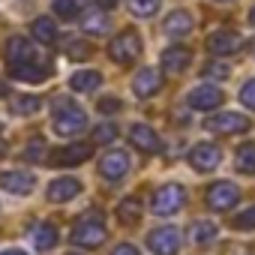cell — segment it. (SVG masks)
Masks as SVG:
<instances>
[{
	"label": "cell",
	"instance_id": "cell-1",
	"mask_svg": "<svg viewBox=\"0 0 255 255\" xmlns=\"http://www.w3.org/2000/svg\"><path fill=\"white\" fill-rule=\"evenodd\" d=\"M249 126H252L249 117H243L240 111H219L204 120V129L216 135H237V132H246Z\"/></svg>",
	"mask_w": 255,
	"mask_h": 255
},
{
	"label": "cell",
	"instance_id": "cell-2",
	"mask_svg": "<svg viewBox=\"0 0 255 255\" xmlns=\"http://www.w3.org/2000/svg\"><path fill=\"white\" fill-rule=\"evenodd\" d=\"M183 204H186V189L180 183H165L153 195V213L156 216H171V213L183 210Z\"/></svg>",
	"mask_w": 255,
	"mask_h": 255
},
{
	"label": "cell",
	"instance_id": "cell-3",
	"mask_svg": "<svg viewBox=\"0 0 255 255\" xmlns=\"http://www.w3.org/2000/svg\"><path fill=\"white\" fill-rule=\"evenodd\" d=\"M84 126H87V114L78 105L57 102V114H54V129H57V135H78Z\"/></svg>",
	"mask_w": 255,
	"mask_h": 255
},
{
	"label": "cell",
	"instance_id": "cell-4",
	"mask_svg": "<svg viewBox=\"0 0 255 255\" xmlns=\"http://www.w3.org/2000/svg\"><path fill=\"white\" fill-rule=\"evenodd\" d=\"M72 243L75 246H84V249H96L105 243V225L99 216H87L81 222H75L72 228Z\"/></svg>",
	"mask_w": 255,
	"mask_h": 255
},
{
	"label": "cell",
	"instance_id": "cell-5",
	"mask_svg": "<svg viewBox=\"0 0 255 255\" xmlns=\"http://www.w3.org/2000/svg\"><path fill=\"white\" fill-rule=\"evenodd\" d=\"M138 54H141V39H138V33H132V30L120 33V36L111 39V45H108V57H111L114 63H132V60H138Z\"/></svg>",
	"mask_w": 255,
	"mask_h": 255
},
{
	"label": "cell",
	"instance_id": "cell-6",
	"mask_svg": "<svg viewBox=\"0 0 255 255\" xmlns=\"http://www.w3.org/2000/svg\"><path fill=\"white\" fill-rule=\"evenodd\" d=\"M237 201H240V189H237L231 180H219V183H213V186L207 189V207L216 210V213L231 210Z\"/></svg>",
	"mask_w": 255,
	"mask_h": 255
},
{
	"label": "cell",
	"instance_id": "cell-7",
	"mask_svg": "<svg viewBox=\"0 0 255 255\" xmlns=\"http://www.w3.org/2000/svg\"><path fill=\"white\" fill-rule=\"evenodd\" d=\"M147 246H150L156 255H177V249H180V231H177L174 225H162V228L150 231Z\"/></svg>",
	"mask_w": 255,
	"mask_h": 255
},
{
	"label": "cell",
	"instance_id": "cell-8",
	"mask_svg": "<svg viewBox=\"0 0 255 255\" xmlns=\"http://www.w3.org/2000/svg\"><path fill=\"white\" fill-rule=\"evenodd\" d=\"M222 99H225V93H222L216 84H198V87L186 96V102H189L195 111H210V108L222 105Z\"/></svg>",
	"mask_w": 255,
	"mask_h": 255
},
{
	"label": "cell",
	"instance_id": "cell-9",
	"mask_svg": "<svg viewBox=\"0 0 255 255\" xmlns=\"http://www.w3.org/2000/svg\"><path fill=\"white\" fill-rule=\"evenodd\" d=\"M99 171L108 180H120L126 171H129V153H126V150H108L99 159Z\"/></svg>",
	"mask_w": 255,
	"mask_h": 255
},
{
	"label": "cell",
	"instance_id": "cell-10",
	"mask_svg": "<svg viewBox=\"0 0 255 255\" xmlns=\"http://www.w3.org/2000/svg\"><path fill=\"white\" fill-rule=\"evenodd\" d=\"M159 87H162V72H159V69H153V66L138 69V72H135V78H132V90H135V96H141V99H147V96L159 93Z\"/></svg>",
	"mask_w": 255,
	"mask_h": 255
},
{
	"label": "cell",
	"instance_id": "cell-11",
	"mask_svg": "<svg viewBox=\"0 0 255 255\" xmlns=\"http://www.w3.org/2000/svg\"><path fill=\"white\" fill-rule=\"evenodd\" d=\"M219 162H222V153L216 144H195L189 150V165L195 171H213Z\"/></svg>",
	"mask_w": 255,
	"mask_h": 255
},
{
	"label": "cell",
	"instance_id": "cell-12",
	"mask_svg": "<svg viewBox=\"0 0 255 255\" xmlns=\"http://www.w3.org/2000/svg\"><path fill=\"white\" fill-rule=\"evenodd\" d=\"M240 45H243V39H240L237 33H231V30H216V33H210V39H207V48H210V54H216V57L237 54Z\"/></svg>",
	"mask_w": 255,
	"mask_h": 255
},
{
	"label": "cell",
	"instance_id": "cell-13",
	"mask_svg": "<svg viewBox=\"0 0 255 255\" xmlns=\"http://www.w3.org/2000/svg\"><path fill=\"white\" fill-rule=\"evenodd\" d=\"M90 153H93V147L90 144H84V141H75V144H66V147H60L57 153H54V165H63V168H72V165H81V162H87L90 159Z\"/></svg>",
	"mask_w": 255,
	"mask_h": 255
},
{
	"label": "cell",
	"instance_id": "cell-14",
	"mask_svg": "<svg viewBox=\"0 0 255 255\" xmlns=\"http://www.w3.org/2000/svg\"><path fill=\"white\" fill-rule=\"evenodd\" d=\"M33 174H27V171H3L0 174V186H3L6 192H12V195H27V192H33Z\"/></svg>",
	"mask_w": 255,
	"mask_h": 255
},
{
	"label": "cell",
	"instance_id": "cell-15",
	"mask_svg": "<svg viewBox=\"0 0 255 255\" xmlns=\"http://www.w3.org/2000/svg\"><path fill=\"white\" fill-rule=\"evenodd\" d=\"M129 141L141 150V153H156L159 150V135L150 129L147 123H135L129 129Z\"/></svg>",
	"mask_w": 255,
	"mask_h": 255
},
{
	"label": "cell",
	"instance_id": "cell-16",
	"mask_svg": "<svg viewBox=\"0 0 255 255\" xmlns=\"http://www.w3.org/2000/svg\"><path fill=\"white\" fill-rule=\"evenodd\" d=\"M189 63H192V51L183 45H171L162 51V69L165 72H183Z\"/></svg>",
	"mask_w": 255,
	"mask_h": 255
},
{
	"label": "cell",
	"instance_id": "cell-17",
	"mask_svg": "<svg viewBox=\"0 0 255 255\" xmlns=\"http://www.w3.org/2000/svg\"><path fill=\"white\" fill-rule=\"evenodd\" d=\"M81 192V180L75 177H57L54 183H48V201H72Z\"/></svg>",
	"mask_w": 255,
	"mask_h": 255
},
{
	"label": "cell",
	"instance_id": "cell-18",
	"mask_svg": "<svg viewBox=\"0 0 255 255\" xmlns=\"http://www.w3.org/2000/svg\"><path fill=\"white\" fill-rule=\"evenodd\" d=\"M6 57H9V63H33L36 51H33V45L24 36H12L6 42Z\"/></svg>",
	"mask_w": 255,
	"mask_h": 255
},
{
	"label": "cell",
	"instance_id": "cell-19",
	"mask_svg": "<svg viewBox=\"0 0 255 255\" xmlns=\"http://www.w3.org/2000/svg\"><path fill=\"white\" fill-rule=\"evenodd\" d=\"M102 84V75L96 72V69H78V72H72V78H69V87L75 90V93H90V90H96Z\"/></svg>",
	"mask_w": 255,
	"mask_h": 255
},
{
	"label": "cell",
	"instance_id": "cell-20",
	"mask_svg": "<svg viewBox=\"0 0 255 255\" xmlns=\"http://www.w3.org/2000/svg\"><path fill=\"white\" fill-rule=\"evenodd\" d=\"M9 75L18 78V81H45L48 69L36 66V63H9Z\"/></svg>",
	"mask_w": 255,
	"mask_h": 255
},
{
	"label": "cell",
	"instance_id": "cell-21",
	"mask_svg": "<svg viewBox=\"0 0 255 255\" xmlns=\"http://www.w3.org/2000/svg\"><path fill=\"white\" fill-rule=\"evenodd\" d=\"M192 15L189 12H183V9H177V12H171L168 18H165V33L168 36H186L189 30H192Z\"/></svg>",
	"mask_w": 255,
	"mask_h": 255
},
{
	"label": "cell",
	"instance_id": "cell-22",
	"mask_svg": "<svg viewBox=\"0 0 255 255\" xmlns=\"http://www.w3.org/2000/svg\"><path fill=\"white\" fill-rule=\"evenodd\" d=\"M234 165H237V171H243V174H255V144H252V141H246V144L237 147Z\"/></svg>",
	"mask_w": 255,
	"mask_h": 255
},
{
	"label": "cell",
	"instance_id": "cell-23",
	"mask_svg": "<svg viewBox=\"0 0 255 255\" xmlns=\"http://www.w3.org/2000/svg\"><path fill=\"white\" fill-rule=\"evenodd\" d=\"M30 30H33V39L42 42V45H51V42L57 39V24H54L51 18H36Z\"/></svg>",
	"mask_w": 255,
	"mask_h": 255
},
{
	"label": "cell",
	"instance_id": "cell-24",
	"mask_svg": "<svg viewBox=\"0 0 255 255\" xmlns=\"http://www.w3.org/2000/svg\"><path fill=\"white\" fill-rule=\"evenodd\" d=\"M138 216H141V204H138V198H123V201H120V207H117V219H120L123 225H135Z\"/></svg>",
	"mask_w": 255,
	"mask_h": 255
},
{
	"label": "cell",
	"instance_id": "cell-25",
	"mask_svg": "<svg viewBox=\"0 0 255 255\" xmlns=\"http://www.w3.org/2000/svg\"><path fill=\"white\" fill-rule=\"evenodd\" d=\"M216 234H219L216 222H207V219H198V222H192V228H189L192 243H207V240H213Z\"/></svg>",
	"mask_w": 255,
	"mask_h": 255
},
{
	"label": "cell",
	"instance_id": "cell-26",
	"mask_svg": "<svg viewBox=\"0 0 255 255\" xmlns=\"http://www.w3.org/2000/svg\"><path fill=\"white\" fill-rule=\"evenodd\" d=\"M57 243V231H54V225H48V222H42V225H36L33 228V246L36 249H51Z\"/></svg>",
	"mask_w": 255,
	"mask_h": 255
},
{
	"label": "cell",
	"instance_id": "cell-27",
	"mask_svg": "<svg viewBox=\"0 0 255 255\" xmlns=\"http://www.w3.org/2000/svg\"><path fill=\"white\" fill-rule=\"evenodd\" d=\"M81 27H84V33H105L108 30V15L102 9H93L81 18Z\"/></svg>",
	"mask_w": 255,
	"mask_h": 255
},
{
	"label": "cell",
	"instance_id": "cell-28",
	"mask_svg": "<svg viewBox=\"0 0 255 255\" xmlns=\"http://www.w3.org/2000/svg\"><path fill=\"white\" fill-rule=\"evenodd\" d=\"M159 3H162V0H129V9H132L138 18H150V15H156Z\"/></svg>",
	"mask_w": 255,
	"mask_h": 255
},
{
	"label": "cell",
	"instance_id": "cell-29",
	"mask_svg": "<svg viewBox=\"0 0 255 255\" xmlns=\"http://www.w3.org/2000/svg\"><path fill=\"white\" fill-rule=\"evenodd\" d=\"M39 105L42 102L36 96H15L12 99V111L15 114H33V111H39Z\"/></svg>",
	"mask_w": 255,
	"mask_h": 255
},
{
	"label": "cell",
	"instance_id": "cell-30",
	"mask_svg": "<svg viewBox=\"0 0 255 255\" xmlns=\"http://www.w3.org/2000/svg\"><path fill=\"white\" fill-rule=\"evenodd\" d=\"M117 138V126L114 123H99L96 129H93V141L96 144H108V141H114Z\"/></svg>",
	"mask_w": 255,
	"mask_h": 255
},
{
	"label": "cell",
	"instance_id": "cell-31",
	"mask_svg": "<svg viewBox=\"0 0 255 255\" xmlns=\"http://www.w3.org/2000/svg\"><path fill=\"white\" fill-rule=\"evenodd\" d=\"M24 159H27V162H42V159H45V141H42V138H33V141L24 147Z\"/></svg>",
	"mask_w": 255,
	"mask_h": 255
},
{
	"label": "cell",
	"instance_id": "cell-32",
	"mask_svg": "<svg viewBox=\"0 0 255 255\" xmlns=\"http://www.w3.org/2000/svg\"><path fill=\"white\" fill-rule=\"evenodd\" d=\"M51 6L60 18H75L78 15V3L75 0H51Z\"/></svg>",
	"mask_w": 255,
	"mask_h": 255
},
{
	"label": "cell",
	"instance_id": "cell-33",
	"mask_svg": "<svg viewBox=\"0 0 255 255\" xmlns=\"http://www.w3.org/2000/svg\"><path fill=\"white\" fill-rule=\"evenodd\" d=\"M234 228H240V231H252V228H255V207H246V210L234 219Z\"/></svg>",
	"mask_w": 255,
	"mask_h": 255
},
{
	"label": "cell",
	"instance_id": "cell-34",
	"mask_svg": "<svg viewBox=\"0 0 255 255\" xmlns=\"http://www.w3.org/2000/svg\"><path fill=\"white\" fill-rule=\"evenodd\" d=\"M240 102L246 108H255V78H249L243 87H240Z\"/></svg>",
	"mask_w": 255,
	"mask_h": 255
},
{
	"label": "cell",
	"instance_id": "cell-35",
	"mask_svg": "<svg viewBox=\"0 0 255 255\" xmlns=\"http://www.w3.org/2000/svg\"><path fill=\"white\" fill-rule=\"evenodd\" d=\"M204 75L207 78H228V66H222V63H210V66H204Z\"/></svg>",
	"mask_w": 255,
	"mask_h": 255
},
{
	"label": "cell",
	"instance_id": "cell-36",
	"mask_svg": "<svg viewBox=\"0 0 255 255\" xmlns=\"http://www.w3.org/2000/svg\"><path fill=\"white\" fill-rule=\"evenodd\" d=\"M120 99H114V96H105V99H99V111L102 114H114V111H120Z\"/></svg>",
	"mask_w": 255,
	"mask_h": 255
},
{
	"label": "cell",
	"instance_id": "cell-37",
	"mask_svg": "<svg viewBox=\"0 0 255 255\" xmlns=\"http://www.w3.org/2000/svg\"><path fill=\"white\" fill-rule=\"evenodd\" d=\"M111 255H138V249H135L132 243H120V246L111 249Z\"/></svg>",
	"mask_w": 255,
	"mask_h": 255
},
{
	"label": "cell",
	"instance_id": "cell-38",
	"mask_svg": "<svg viewBox=\"0 0 255 255\" xmlns=\"http://www.w3.org/2000/svg\"><path fill=\"white\" fill-rule=\"evenodd\" d=\"M69 54L72 57H84L87 54V45H69Z\"/></svg>",
	"mask_w": 255,
	"mask_h": 255
},
{
	"label": "cell",
	"instance_id": "cell-39",
	"mask_svg": "<svg viewBox=\"0 0 255 255\" xmlns=\"http://www.w3.org/2000/svg\"><path fill=\"white\" fill-rule=\"evenodd\" d=\"M114 3H117V0H99V6H102V9H111Z\"/></svg>",
	"mask_w": 255,
	"mask_h": 255
},
{
	"label": "cell",
	"instance_id": "cell-40",
	"mask_svg": "<svg viewBox=\"0 0 255 255\" xmlns=\"http://www.w3.org/2000/svg\"><path fill=\"white\" fill-rule=\"evenodd\" d=\"M0 255H24L21 249H6V252H0Z\"/></svg>",
	"mask_w": 255,
	"mask_h": 255
},
{
	"label": "cell",
	"instance_id": "cell-41",
	"mask_svg": "<svg viewBox=\"0 0 255 255\" xmlns=\"http://www.w3.org/2000/svg\"><path fill=\"white\" fill-rule=\"evenodd\" d=\"M249 24H252V27H255V6H252V9H249Z\"/></svg>",
	"mask_w": 255,
	"mask_h": 255
},
{
	"label": "cell",
	"instance_id": "cell-42",
	"mask_svg": "<svg viewBox=\"0 0 255 255\" xmlns=\"http://www.w3.org/2000/svg\"><path fill=\"white\" fill-rule=\"evenodd\" d=\"M69 255H81V252H69Z\"/></svg>",
	"mask_w": 255,
	"mask_h": 255
},
{
	"label": "cell",
	"instance_id": "cell-43",
	"mask_svg": "<svg viewBox=\"0 0 255 255\" xmlns=\"http://www.w3.org/2000/svg\"><path fill=\"white\" fill-rule=\"evenodd\" d=\"M0 153H3V144H0Z\"/></svg>",
	"mask_w": 255,
	"mask_h": 255
},
{
	"label": "cell",
	"instance_id": "cell-44",
	"mask_svg": "<svg viewBox=\"0 0 255 255\" xmlns=\"http://www.w3.org/2000/svg\"><path fill=\"white\" fill-rule=\"evenodd\" d=\"M216 3H225V0H216Z\"/></svg>",
	"mask_w": 255,
	"mask_h": 255
}]
</instances>
